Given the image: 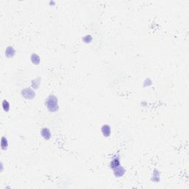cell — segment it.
I'll return each mask as SVG.
<instances>
[{"instance_id":"6da1fadb","label":"cell","mask_w":189,"mask_h":189,"mask_svg":"<svg viewBox=\"0 0 189 189\" xmlns=\"http://www.w3.org/2000/svg\"><path fill=\"white\" fill-rule=\"evenodd\" d=\"M46 106L50 112H56L58 109V99L55 95H50L46 100Z\"/></svg>"},{"instance_id":"7a4b0ae2","label":"cell","mask_w":189,"mask_h":189,"mask_svg":"<svg viewBox=\"0 0 189 189\" xmlns=\"http://www.w3.org/2000/svg\"><path fill=\"white\" fill-rule=\"evenodd\" d=\"M22 94L23 97L27 99L33 98L35 96V92L33 90H32L31 89H29V88H26L25 90H23L22 91Z\"/></svg>"},{"instance_id":"3957f363","label":"cell","mask_w":189,"mask_h":189,"mask_svg":"<svg viewBox=\"0 0 189 189\" xmlns=\"http://www.w3.org/2000/svg\"><path fill=\"white\" fill-rule=\"evenodd\" d=\"M124 173L125 169L123 167L120 166H119L118 167L114 168V174H115V175L117 176V177L123 176V175L124 174Z\"/></svg>"},{"instance_id":"277c9868","label":"cell","mask_w":189,"mask_h":189,"mask_svg":"<svg viewBox=\"0 0 189 189\" xmlns=\"http://www.w3.org/2000/svg\"><path fill=\"white\" fill-rule=\"evenodd\" d=\"M101 132L105 137H109L111 134V129L108 125H104L101 128Z\"/></svg>"},{"instance_id":"5b68a950","label":"cell","mask_w":189,"mask_h":189,"mask_svg":"<svg viewBox=\"0 0 189 189\" xmlns=\"http://www.w3.org/2000/svg\"><path fill=\"white\" fill-rule=\"evenodd\" d=\"M41 134L46 140H49L50 138V136H51L50 130L48 129H46V128H44V129H43L41 131Z\"/></svg>"},{"instance_id":"8992f818","label":"cell","mask_w":189,"mask_h":189,"mask_svg":"<svg viewBox=\"0 0 189 189\" xmlns=\"http://www.w3.org/2000/svg\"><path fill=\"white\" fill-rule=\"evenodd\" d=\"M15 52H15V50L13 49V47H8L5 50V55L9 58H11L15 55Z\"/></svg>"},{"instance_id":"52a82bcc","label":"cell","mask_w":189,"mask_h":189,"mask_svg":"<svg viewBox=\"0 0 189 189\" xmlns=\"http://www.w3.org/2000/svg\"><path fill=\"white\" fill-rule=\"evenodd\" d=\"M110 166H111V168H113V169L115 168L118 167V166H120V160H119V158H118V157H115V159L112 160Z\"/></svg>"},{"instance_id":"ba28073f","label":"cell","mask_w":189,"mask_h":189,"mask_svg":"<svg viewBox=\"0 0 189 189\" xmlns=\"http://www.w3.org/2000/svg\"><path fill=\"white\" fill-rule=\"evenodd\" d=\"M31 61H33V63L35 64H39L40 63V58L37 55L33 54V56H31Z\"/></svg>"},{"instance_id":"9c48e42d","label":"cell","mask_w":189,"mask_h":189,"mask_svg":"<svg viewBox=\"0 0 189 189\" xmlns=\"http://www.w3.org/2000/svg\"><path fill=\"white\" fill-rule=\"evenodd\" d=\"M2 107H3V109H4V110L5 112H8L9 109H10V104H9V103L6 100L3 101V102H2Z\"/></svg>"},{"instance_id":"30bf717a","label":"cell","mask_w":189,"mask_h":189,"mask_svg":"<svg viewBox=\"0 0 189 189\" xmlns=\"http://www.w3.org/2000/svg\"><path fill=\"white\" fill-rule=\"evenodd\" d=\"M1 144H2V149H7V147H8V140H7V139L3 137V138H2V143H1Z\"/></svg>"}]
</instances>
